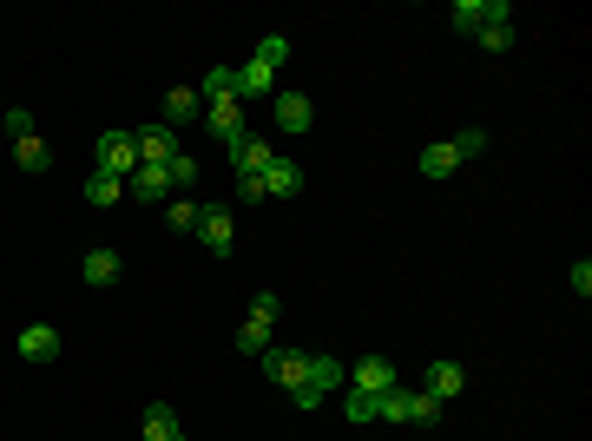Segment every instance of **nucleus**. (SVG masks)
Wrapping results in <instances>:
<instances>
[{
  "label": "nucleus",
  "mask_w": 592,
  "mask_h": 441,
  "mask_svg": "<svg viewBox=\"0 0 592 441\" xmlns=\"http://www.w3.org/2000/svg\"><path fill=\"white\" fill-rule=\"evenodd\" d=\"M191 237H198L211 257H231V244H237V218L224 205H198V224H191Z\"/></svg>",
  "instance_id": "f257e3e1"
},
{
  "label": "nucleus",
  "mask_w": 592,
  "mask_h": 441,
  "mask_svg": "<svg viewBox=\"0 0 592 441\" xmlns=\"http://www.w3.org/2000/svg\"><path fill=\"white\" fill-rule=\"evenodd\" d=\"M99 172H112V178L139 172V132L132 126H112L106 139H99Z\"/></svg>",
  "instance_id": "f03ea898"
},
{
  "label": "nucleus",
  "mask_w": 592,
  "mask_h": 441,
  "mask_svg": "<svg viewBox=\"0 0 592 441\" xmlns=\"http://www.w3.org/2000/svg\"><path fill=\"white\" fill-rule=\"evenodd\" d=\"M336 382H343V363H336V356H310L303 382L290 389V402H296V409H316V402H323V395L336 389Z\"/></svg>",
  "instance_id": "7ed1b4c3"
},
{
  "label": "nucleus",
  "mask_w": 592,
  "mask_h": 441,
  "mask_svg": "<svg viewBox=\"0 0 592 441\" xmlns=\"http://www.w3.org/2000/svg\"><path fill=\"white\" fill-rule=\"evenodd\" d=\"M198 126L211 132V139H218L224 152H231V145L250 132V126H244V106H237V99H224V106H204V119H198Z\"/></svg>",
  "instance_id": "20e7f679"
},
{
  "label": "nucleus",
  "mask_w": 592,
  "mask_h": 441,
  "mask_svg": "<svg viewBox=\"0 0 592 441\" xmlns=\"http://www.w3.org/2000/svg\"><path fill=\"white\" fill-rule=\"evenodd\" d=\"M270 165H277V152H270V139H264V132H244V139L231 145V172H237V178L270 172Z\"/></svg>",
  "instance_id": "39448f33"
},
{
  "label": "nucleus",
  "mask_w": 592,
  "mask_h": 441,
  "mask_svg": "<svg viewBox=\"0 0 592 441\" xmlns=\"http://www.w3.org/2000/svg\"><path fill=\"white\" fill-rule=\"evenodd\" d=\"M125 198H139V205H165V198H172V172H165V165H139V172L125 178Z\"/></svg>",
  "instance_id": "423d86ee"
},
{
  "label": "nucleus",
  "mask_w": 592,
  "mask_h": 441,
  "mask_svg": "<svg viewBox=\"0 0 592 441\" xmlns=\"http://www.w3.org/2000/svg\"><path fill=\"white\" fill-rule=\"evenodd\" d=\"M454 33H481L487 27V20H514V14H507V0H454Z\"/></svg>",
  "instance_id": "0eeeda50"
},
{
  "label": "nucleus",
  "mask_w": 592,
  "mask_h": 441,
  "mask_svg": "<svg viewBox=\"0 0 592 441\" xmlns=\"http://www.w3.org/2000/svg\"><path fill=\"white\" fill-rule=\"evenodd\" d=\"M303 369H310V349H264V376L277 382V389H296Z\"/></svg>",
  "instance_id": "6e6552de"
},
{
  "label": "nucleus",
  "mask_w": 592,
  "mask_h": 441,
  "mask_svg": "<svg viewBox=\"0 0 592 441\" xmlns=\"http://www.w3.org/2000/svg\"><path fill=\"white\" fill-rule=\"evenodd\" d=\"M60 356V330L53 323H27L20 330V363H53Z\"/></svg>",
  "instance_id": "1a4fd4ad"
},
{
  "label": "nucleus",
  "mask_w": 592,
  "mask_h": 441,
  "mask_svg": "<svg viewBox=\"0 0 592 441\" xmlns=\"http://www.w3.org/2000/svg\"><path fill=\"white\" fill-rule=\"evenodd\" d=\"M461 389H468V369H461V363H435V369H428V382H421V395H435L441 409H448Z\"/></svg>",
  "instance_id": "9d476101"
},
{
  "label": "nucleus",
  "mask_w": 592,
  "mask_h": 441,
  "mask_svg": "<svg viewBox=\"0 0 592 441\" xmlns=\"http://www.w3.org/2000/svg\"><path fill=\"white\" fill-rule=\"evenodd\" d=\"M270 86H277V66H264L257 53H250V60L237 66V106H244V99H264Z\"/></svg>",
  "instance_id": "9b49d317"
},
{
  "label": "nucleus",
  "mask_w": 592,
  "mask_h": 441,
  "mask_svg": "<svg viewBox=\"0 0 592 441\" xmlns=\"http://www.w3.org/2000/svg\"><path fill=\"white\" fill-rule=\"evenodd\" d=\"M178 158V132L172 126H145L139 132V165H172Z\"/></svg>",
  "instance_id": "f8f14e48"
},
{
  "label": "nucleus",
  "mask_w": 592,
  "mask_h": 441,
  "mask_svg": "<svg viewBox=\"0 0 592 441\" xmlns=\"http://www.w3.org/2000/svg\"><path fill=\"white\" fill-rule=\"evenodd\" d=\"M204 119V99H198V86H178V93H165V126H198Z\"/></svg>",
  "instance_id": "ddd939ff"
},
{
  "label": "nucleus",
  "mask_w": 592,
  "mask_h": 441,
  "mask_svg": "<svg viewBox=\"0 0 592 441\" xmlns=\"http://www.w3.org/2000/svg\"><path fill=\"white\" fill-rule=\"evenodd\" d=\"M310 119H316L310 93H277V132H310Z\"/></svg>",
  "instance_id": "4468645a"
},
{
  "label": "nucleus",
  "mask_w": 592,
  "mask_h": 441,
  "mask_svg": "<svg viewBox=\"0 0 592 441\" xmlns=\"http://www.w3.org/2000/svg\"><path fill=\"white\" fill-rule=\"evenodd\" d=\"M139 428H145V441H185V428H178L172 402H152V409L139 415Z\"/></svg>",
  "instance_id": "2eb2a0df"
},
{
  "label": "nucleus",
  "mask_w": 592,
  "mask_h": 441,
  "mask_svg": "<svg viewBox=\"0 0 592 441\" xmlns=\"http://www.w3.org/2000/svg\"><path fill=\"white\" fill-rule=\"evenodd\" d=\"M356 389L389 395L395 389V363H389V356H362V363H356Z\"/></svg>",
  "instance_id": "dca6fc26"
},
{
  "label": "nucleus",
  "mask_w": 592,
  "mask_h": 441,
  "mask_svg": "<svg viewBox=\"0 0 592 441\" xmlns=\"http://www.w3.org/2000/svg\"><path fill=\"white\" fill-rule=\"evenodd\" d=\"M198 99H204V106H224V99H237V66H211V73L198 79Z\"/></svg>",
  "instance_id": "f3484780"
},
{
  "label": "nucleus",
  "mask_w": 592,
  "mask_h": 441,
  "mask_svg": "<svg viewBox=\"0 0 592 441\" xmlns=\"http://www.w3.org/2000/svg\"><path fill=\"white\" fill-rule=\"evenodd\" d=\"M264 191L270 198H296V191H303V165H296V158H277L264 172Z\"/></svg>",
  "instance_id": "a211bd4d"
},
{
  "label": "nucleus",
  "mask_w": 592,
  "mask_h": 441,
  "mask_svg": "<svg viewBox=\"0 0 592 441\" xmlns=\"http://www.w3.org/2000/svg\"><path fill=\"white\" fill-rule=\"evenodd\" d=\"M79 277H86L93 290L119 284V257H112V251H86V257H79Z\"/></svg>",
  "instance_id": "6ab92c4d"
},
{
  "label": "nucleus",
  "mask_w": 592,
  "mask_h": 441,
  "mask_svg": "<svg viewBox=\"0 0 592 441\" xmlns=\"http://www.w3.org/2000/svg\"><path fill=\"white\" fill-rule=\"evenodd\" d=\"M375 422H415V389H402V382H395V389L375 402Z\"/></svg>",
  "instance_id": "aec40b11"
},
{
  "label": "nucleus",
  "mask_w": 592,
  "mask_h": 441,
  "mask_svg": "<svg viewBox=\"0 0 592 441\" xmlns=\"http://www.w3.org/2000/svg\"><path fill=\"white\" fill-rule=\"evenodd\" d=\"M119 198H125V178H112V172L86 178V205H119Z\"/></svg>",
  "instance_id": "412c9836"
},
{
  "label": "nucleus",
  "mask_w": 592,
  "mask_h": 441,
  "mask_svg": "<svg viewBox=\"0 0 592 441\" xmlns=\"http://www.w3.org/2000/svg\"><path fill=\"white\" fill-rule=\"evenodd\" d=\"M14 158H20V172H47L53 165V152L40 145V132H33V139H14Z\"/></svg>",
  "instance_id": "4be33fe9"
},
{
  "label": "nucleus",
  "mask_w": 592,
  "mask_h": 441,
  "mask_svg": "<svg viewBox=\"0 0 592 441\" xmlns=\"http://www.w3.org/2000/svg\"><path fill=\"white\" fill-rule=\"evenodd\" d=\"M237 349H244V356H264V349H270V323L244 316V323H237Z\"/></svg>",
  "instance_id": "5701e85b"
},
{
  "label": "nucleus",
  "mask_w": 592,
  "mask_h": 441,
  "mask_svg": "<svg viewBox=\"0 0 592 441\" xmlns=\"http://www.w3.org/2000/svg\"><path fill=\"white\" fill-rule=\"evenodd\" d=\"M448 152L461 158V165H468V158H481V152H487V132H481V126H468V132H454V139H448Z\"/></svg>",
  "instance_id": "b1692460"
},
{
  "label": "nucleus",
  "mask_w": 592,
  "mask_h": 441,
  "mask_svg": "<svg viewBox=\"0 0 592 441\" xmlns=\"http://www.w3.org/2000/svg\"><path fill=\"white\" fill-rule=\"evenodd\" d=\"M474 40H481L487 53H507V47H514V20H487V27L474 33Z\"/></svg>",
  "instance_id": "393cba45"
},
{
  "label": "nucleus",
  "mask_w": 592,
  "mask_h": 441,
  "mask_svg": "<svg viewBox=\"0 0 592 441\" xmlns=\"http://www.w3.org/2000/svg\"><path fill=\"white\" fill-rule=\"evenodd\" d=\"M454 165H461V158H454L448 145H421V172H428V178H448Z\"/></svg>",
  "instance_id": "a878e982"
},
{
  "label": "nucleus",
  "mask_w": 592,
  "mask_h": 441,
  "mask_svg": "<svg viewBox=\"0 0 592 441\" xmlns=\"http://www.w3.org/2000/svg\"><path fill=\"white\" fill-rule=\"evenodd\" d=\"M257 60H264V66H283V60H290V40H283V33H264V40H257Z\"/></svg>",
  "instance_id": "bb28decb"
},
{
  "label": "nucleus",
  "mask_w": 592,
  "mask_h": 441,
  "mask_svg": "<svg viewBox=\"0 0 592 441\" xmlns=\"http://www.w3.org/2000/svg\"><path fill=\"white\" fill-rule=\"evenodd\" d=\"M165 224H172V231H191V224H198V205H191V198H172V205H165Z\"/></svg>",
  "instance_id": "cd10ccee"
},
{
  "label": "nucleus",
  "mask_w": 592,
  "mask_h": 441,
  "mask_svg": "<svg viewBox=\"0 0 592 441\" xmlns=\"http://www.w3.org/2000/svg\"><path fill=\"white\" fill-rule=\"evenodd\" d=\"M277 310H283L277 290H257V297H250V316H257V323H277Z\"/></svg>",
  "instance_id": "c85d7f7f"
},
{
  "label": "nucleus",
  "mask_w": 592,
  "mask_h": 441,
  "mask_svg": "<svg viewBox=\"0 0 592 441\" xmlns=\"http://www.w3.org/2000/svg\"><path fill=\"white\" fill-rule=\"evenodd\" d=\"M375 402H382V395H369V389H349V422H375Z\"/></svg>",
  "instance_id": "c756f323"
},
{
  "label": "nucleus",
  "mask_w": 592,
  "mask_h": 441,
  "mask_svg": "<svg viewBox=\"0 0 592 441\" xmlns=\"http://www.w3.org/2000/svg\"><path fill=\"white\" fill-rule=\"evenodd\" d=\"M165 172H172V191H178V185H191V178H198V158H191V152H178L172 165H165Z\"/></svg>",
  "instance_id": "7c9ffc66"
},
{
  "label": "nucleus",
  "mask_w": 592,
  "mask_h": 441,
  "mask_svg": "<svg viewBox=\"0 0 592 441\" xmlns=\"http://www.w3.org/2000/svg\"><path fill=\"white\" fill-rule=\"evenodd\" d=\"M237 198H244V205H264V198H270V191H264V172L237 178Z\"/></svg>",
  "instance_id": "2f4dec72"
},
{
  "label": "nucleus",
  "mask_w": 592,
  "mask_h": 441,
  "mask_svg": "<svg viewBox=\"0 0 592 441\" xmlns=\"http://www.w3.org/2000/svg\"><path fill=\"white\" fill-rule=\"evenodd\" d=\"M566 284H573V290H579V297H592V264H586V257H579V264H573V270H566Z\"/></svg>",
  "instance_id": "473e14b6"
},
{
  "label": "nucleus",
  "mask_w": 592,
  "mask_h": 441,
  "mask_svg": "<svg viewBox=\"0 0 592 441\" xmlns=\"http://www.w3.org/2000/svg\"><path fill=\"white\" fill-rule=\"evenodd\" d=\"M435 415H441V402H435V395H421V389H415V422L428 428V422H435Z\"/></svg>",
  "instance_id": "72a5a7b5"
},
{
  "label": "nucleus",
  "mask_w": 592,
  "mask_h": 441,
  "mask_svg": "<svg viewBox=\"0 0 592 441\" xmlns=\"http://www.w3.org/2000/svg\"><path fill=\"white\" fill-rule=\"evenodd\" d=\"M7 132H14V139H33V112H7Z\"/></svg>",
  "instance_id": "f704fd0d"
}]
</instances>
